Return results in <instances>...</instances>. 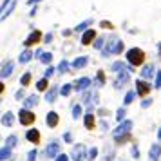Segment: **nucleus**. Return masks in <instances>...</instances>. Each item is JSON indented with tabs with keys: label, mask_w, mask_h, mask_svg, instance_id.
<instances>
[{
	"label": "nucleus",
	"mask_w": 161,
	"mask_h": 161,
	"mask_svg": "<svg viewBox=\"0 0 161 161\" xmlns=\"http://www.w3.org/2000/svg\"><path fill=\"white\" fill-rule=\"evenodd\" d=\"M98 114H102V116H107V114H109V110H107V109H100V110H98Z\"/></svg>",
	"instance_id": "obj_56"
},
{
	"label": "nucleus",
	"mask_w": 161,
	"mask_h": 161,
	"mask_svg": "<svg viewBox=\"0 0 161 161\" xmlns=\"http://www.w3.org/2000/svg\"><path fill=\"white\" fill-rule=\"evenodd\" d=\"M35 87H36V91L38 92H45L47 89L51 87V83H49V78H45V76H42L40 80L35 83Z\"/></svg>",
	"instance_id": "obj_27"
},
{
	"label": "nucleus",
	"mask_w": 161,
	"mask_h": 161,
	"mask_svg": "<svg viewBox=\"0 0 161 161\" xmlns=\"http://www.w3.org/2000/svg\"><path fill=\"white\" fill-rule=\"evenodd\" d=\"M24 98H25V87H20L15 92V100H16V102H22Z\"/></svg>",
	"instance_id": "obj_45"
},
{
	"label": "nucleus",
	"mask_w": 161,
	"mask_h": 161,
	"mask_svg": "<svg viewBox=\"0 0 161 161\" xmlns=\"http://www.w3.org/2000/svg\"><path fill=\"white\" fill-rule=\"evenodd\" d=\"M130 156L134 158V159H139V158H141V154H139V147L136 145V143H132L130 145Z\"/></svg>",
	"instance_id": "obj_43"
},
{
	"label": "nucleus",
	"mask_w": 161,
	"mask_h": 161,
	"mask_svg": "<svg viewBox=\"0 0 161 161\" xmlns=\"http://www.w3.org/2000/svg\"><path fill=\"white\" fill-rule=\"evenodd\" d=\"M60 152H62V143H60V139H51V141L45 145V150L42 152V156L49 158V159H54Z\"/></svg>",
	"instance_id": "obj_8"
},
{
	"label": "nucleus",
	"mask_w": 161,
	"mask_h": 161,
	"mask_svg": "<svg viewBox=\"0 0 161 161\" xmlns=\"http://www.w3.org/2000/svg\"><path fill=\"white\" fill-rule=\"evenodd\" d=\"M83 127H85V130H94L96 127H98L94 112H85L83 114Z\"/></svg>",
	"instance_id": "obj_20"
},
{
	"label": "nucleus",
	"mask_w": 161,
	"mask_h": 161,
	"mask_svg": "<svg viewBox=\"0 0 161 161\" xmlns=\"http://www.w3.org/2000/svg\"><path fill=\"white\" fill-rule=\"evenodd\" d=\"M16 119H18V123L22 125V127H33L35 121H36V114L33 112L31 109H20L18 110V114H16Z\"/></svg>",
	"instance_id": "obj_6"
},
{
	"label": "nucleus",
	"mask_w": 161,
	"mask_h": 161,
	"mask_svg": "<svg viewBox=\"0 0 161 161\" xmlns=\"http://www.w3.org/2000/svg\"><path fill=\"white\" fill-rule=\"evenodd\" d=\"M100 27H102V29H114V25H112L109 20H102V22H100Z\"/></svg>",
	"instance_id": "obj_50"
},
{
	"label": "nucleus",
	"mask_w": 161,
	"mask_h": 161,
	"mask_svg": "<svg viewBox=\"0 0 161 161\" xmlns=\"http://www.w3.org/2000/svg\"><path fill=\"white\" fill-rule=\"evenodd\" d=\"M105 42H107V36H105V35L96 36V40L92 42V49H94V51H102L103 47H105Z\"/></svg>",
	"instance_id": "obj_31"
},
{
	"label": "nucleus",
	"mask_w": 161,
	"mask_h": 161,
	"mask_svg": "<svg viewBox=\"0 0 161 161\" xmlns=\"http://www.w3.org/2000/svg\"><path fill=\"white\" fill-rule=\"evenodd\" d=\"M105 85H107V76L100 69V71H96V76H94V80H92V87L100 89V87H105Z\"/></svg>",
	"instance_id": "obj_23"
},
{
	"label": "nucleus",
	"mask_w": 161,
	"mask_h": 161,
	"mask_svg": "<svg viewBox=\"0 0 161 161\" xmlns=\"http://www.w3.org/2000/svg\"><path fill=\"white\" fill-rule=\"evenodd\" d=\"M158 58L161 60V42H159V44H158Z\"/></svg>",
	"instance_id": "obj_59"
},
{
	"label": "nucleus",
	"mask_w": 161,
	"mask_h": 161,
	"mask_svg": "<svg viewBox=\"0 0 161 161\" xmlns=\"http://www.w3.org/2000/svg\"><path fill=\"white\" fill-rule=\"evenodd\" d=\"M80 103L83 107H87V105H96L98 107V103H100V92H98V89L91 87L87 91H83L81 98H80Z\"/></svg>",
	"instance_id": "obj_4"
},
{
	"label": "nucleus",
	"mask_w": 161,
	"mask_h": 161,
	"mask_svg": "<svg viewBox=\"0 0 161 161\" xmlns=\"http://www.w3.org/2000/svg\"><path fill=\"white\" fill-rule=\"evenodd\" d=\"M45 125H47L49 129H56L60 125V114L56 110H49V112L45 114Z\"/></svg>",
	"instance_id": "obj_17"
},
{
	"label": "nucleus",
	"mask_w": 161,
	"mask_h": 161,
	"mask_svg": "<svg viewBox=\"0 0 161 161\" xmlns=\"http://www.w3.org/2000/svg\"><path fill=\"white\" fill-rule=\"evenodd\" d=\"M96 36H98L96 29L83 31V33H81V38H80V44H81V45H92V42L96 40Z\"/></svg>",
	"instance_id": "obj_19"
},
{
	"label": "nucleus",
	"mask_w": 161,
	"mask_h": 161,
	"mask_svg": "<svg viewBox=\"0 0 161 161\" xmlns=\"http://www.w3.org/2000/svg\"><path fill=\"white\" fill-rule=\"evenodd\" d=\"M62 141H64V143H67V145H73V141H74L73 132H71V130L64 132V136H62Z\"/></svg>",
	"instance_id": "obj_41"
},
{
	"label": "nucleus",
	"mask_w": 161,
	"mask_h": 161,
	"mask_svg": "<svg viewBox=\"0 0 161 161\" xmlns=\"http://www.w3.org/2000/svg\"><path fill=\"white\" fill-rule=\"evenodd\" d=\"M94 109H96V105H87L85 107V112H94Z\"/></svg>",
	"instance_id": "obj_55"
},
{
	"label": "nucleus",
	"mask_w": 161,
	"mask_h": 161,
	"mask_svg": "<svg viewBox=\"0 0 161 161\" xmlns=\"http://www.w3.org/2000/svg\"><path fill=\"white\" fill-rule=\"evenodd\" d=\"M36 13H38V6H35V8H31L29 16H36Z\"/></svg>",
	"instance_id": "obj_54"
},
{
	"label": "nucleus",
	"mask_w": 161,
	"mask_h": 161,
	"mask_svg": "<svg viewBox=\"0 0 161 161\" xmlns=\"http://www.w3.org/2000/svg\"><path fill=\"white\" fill-rule=\"evenodd\" d=\"M71 116H73V119L83 118V105L81 103H74L73 107H71Z\"/></svg>",
	"instance_id": "obj_28"
},
{
	"label": "nucleus",
	"mask_w": 161,
	"mask_h": 161,
	"mask_svg": "<svg viewBox=\"0 0 161 161\" xmlns=\"http://www.w3.org/2000/svg\"><path fill=\"white\" fill-rule=\"evenodd\" d=\"M98 159V147H89L87 161H96Z\"/></svg>",
	"instance_id": "obj_38"
},
{
	"label": "nucleus",
	"mask_w": 161,
	"mask_h": 161,
	"mask_svg": "<svg viewBox=\"0 0 161 161\" xmlns=\"http://www.w3.org/2000/svg\"><path fill=\"white\" fill-rule=\"evenodd\" d=\"M136 98H138V94H136V91H134V89H129V91L125 92V96H123V105H125V107H129V105H132V103L136 102Z\"/></svg>",
	"instance_id": "obj_26"
},
{
	"label": "nucleus",
	"mask_w": 161,
	"mask_h": 161,
	"mask_svg": "<svg viewBox=\"0 0 161 161\" xmlns=\"http://www.w3.org/2000/svg\"><path fill=\"white\" fill-rule=\"evenodd\" d=\"M15 8H16V0H13V2H11V4H9V8L6 9V11H4V15L0 16V22H4V20H6V18H8V16L11 15V13H13V11H15Z\"/></svg>",
	"instance_id": "obj_37"
},
{
	"label": "nucleus",
	"mask_w": 161,
	"mask_h": 161,
	"mask_svg": "<svg viewBox=\"0 0 161 161\" xmlns=\"http://www.w3.org/2000/svg\"><path fill=\"white\" fill-rule=\"evenodd\" d=\"M53 58H54V54H53L51 51H44L42 53V56L38 58V62L44 64V65L47 67V65H53Z\"/></svg>",
	"instance_id": "obj_29"
},
{
	"label": "nucleus",
	"mask_w": 161,
	"mask_h": 161,
	"mask_svg": "<svg viewBox=\"0 0 161 161\" xmlns=\"http://www.w3.org/2000/svg\"><path fill=\"white\" fill-rule=\"evenodd\" d=\"M114 118H116L118 123H119V121H123V119H127V107H125V105H121L119 109H116V114H114Z\"/></svg>",
	"instance_id": "obj_35"
},
{
	"label": "nucleus",
	"mask_w": 161,
	"mask_h": 161,
	"mask_svg": "<svg viewBox=\"0 0 161 161\" xmlns=\"http://www.w3.org/2000/svg\"><path fill=\"white\" fill-rule=\"evenodd\" d=\"M103 161H114V150H110L107 147V152H105V159Z\"/></svg>",
	"instance_id": "obj_49"
},
{
	"label": "nucleus",
	"mask_w": 161,
	"mask_h": 161,
	"mask_svg": "<svg viewBox=\"0 0 161 161\" xmlns=\"http://www.w3.org/2000/svg\"><path fill=\"white\" fill-rule=\"evenodd\" d=\"M42 53H44V49H42V47H38V49H36V51H35V58H40V56H42Z\"/></svg>",
	"instance_id": "obj_53"
},
{
	"label": "nucleus",
	"mask_w": 161,
	"mask_h": 161,
	"mask_svg": "<svg viewBox=\"0 0 161 161\" xmlns=\"http://www.w3.org/2000/svg\"><path fill=\"white\" fill-rule=\"evenodd\" d=\"M53 161H71V158H69V154L60 152V154H58V156H56V158H54Z\"/></svg>",
	"instance_id": "obj_47"
},
{
	"label": "nucleus",
	"mask_w": 161,
	"mask_h": 161,
	"mask_svg": "<svg viewBox=\"0 0 161 161\" xmlns=\"http://www.w3.org/2000/svg\"><path fill=\"white\" fill-rule=\"evenodd\" d=\"M15 121H18V119H16V114L13 110H6V112L0 116V123L4 125V127H8V129H11V127L15 125Z\"/></svg>",
	"instance_id": "obj_16"
},
{
	"label": "nucleus",
	"mask_w": 161,
	"mask_h": 161,
	"mask_svg": "<svg viewBox=\"0 0 161 161\" xmlns=\"http://www.w3.org/2000/svg\"><path fill=\"white\" fill-rule=\"evenodd\" d=\"M73 87H74V92H83V91H87V89L92 87V78H89V76H80V78H76L73 81Z\"/></svg>",
	"instance_id": "obj_11"
},
{
	"label": "nucleus",
	"mask_w": 161,
	"mask_h": 161,
	"mask_svg": "<svg viewBox=\"0 0 161 161\" xmlns=\"http://www.w3.org/2000/svg\"><path fill=\"white\" fill-rule=\"evenodd\" d=\"M148 161H161V143H152L148 148Z\"/></svg>",
	"instance_id": "obj_21"
},
{
	"label": "nucleus",
	"mask_w": 161,
	"mask_h": 161,
	"mask_svg": "<svg viewBox=\"0 0 161 161\" xmlns=\"http://www.w3.org/2000/svg\"><path fill=\"white\" fill-rule=\"evenodd\" d=\"M152 103H154V100L150 98V96H147V98H141V109H148V107H152Z\"/></svg>",
	"instance_id": "obj_42"
},
{
	"label": "nucleus",
	"mask_w": 161,
	"mask_h": 161,
	"mask_svg": "<svg viewBox=\"0 0 161 161\" xmlns=\"http://www.w3.org/2000/svg\"><path fill=\"white\" fill-rule=\"evenodd\" d=\"M154 89L156 91H161V69H158L156 71V76H154Z\"/></svg>",
	"instance_id": "obj_39"
},
{
	"label": "nucleus",
	"mask_w": 161,
	"mask_h": 161,
	"mask_svg": "<svg viewBox=\"0 0 161 161\" xmlns=\"http://www.w3.org/2000/svg\"><path fill=\"white\" fill-rule=\"evenodd\" d=\"M11 2H13V0H4V2L0 4V16L4 15V11H6V9L9 8V4H11Z\"/></svg>",
	"instance_id": "obj_48"
},
{
	"label": "nucleus",
	"mask_w": 161,
	"mask_h": 161,
	"mask_svg": "<svg viewBox=\"0 0 161 161\" xmlns=\"http://www.w3.org/2000/svg\"><path fill=\"white\" fill-rule=\"evenodd\" d=\"M130 71H121V73H118L116 76H114V80H112V85H114V89L116 91H121V89H125L127 85H129V81H130Z\"/></svg>",
	"instance_id": "obj_9"
},
{
	"label": "nucleus",
	"mask_w": 161,
	"mask_h": 161,
	"mask_svg": "<svg viewBox=\"0 0 161 161\" xmlns=\"http://www.w3.org/2000/svg\"><path fill=\"white\" fill-rule=\"evenodd\" d=\"M13 71H15V62H13V60H6V62L0 65V80L11 78Z\"/></svg>",
	"instance_id": "obj_14"
},
{
	"label": "nucleus",
	"mask_w": 161,
	"mask_h": 161,
	"mask_svg": "<svg viewBox=\"0 0 161 161\" xmlns=\"http://www.w3.org/2000/svg\"><path fill=\"white\" fill-rule=\"evenodd\" d=\"M4 91H6V85H4V81L0 80V94H4Z\"/></svg>",
	"instance_id": "obj_57"
},
{
	"label": "nucleus",
	"mask_w": 161,
	"mask_h": 161,
	"mask_svg": "<svg viewBox=\"0 0 161 161\" xmlns=\"http://www.w3.org/2000/svg\"><path fill=\"white\" fill-rule=\"evenodd\" d=\"M91 25H92V18H87V20H83V22L78 24L73 31H76V33H83V31H87Z\"/></svg>",
	"instance_id": "obj_33"
},
{
	"label": "nucleus",
	"mask_w": 161,
	"mask_h": 161,
	"mask_svg": "<svg viewBox=\"0 0 161 161\" xmlns=\"http://www.w3.org/2000/svg\"><path fill=\"white\" fill-rule=\"evenodd\" d=\"M121 53H125V42L116 35H110V36H107L105 47L100 51V54H102V58H110V56H118Z\"/></svg>",
	"instance_id": "obj_2"
},
{
	"label": "nucleus",
	"mask_w": 161,
	"mask_h": 161,
	"mask_svg": "<svg viewBox=\"0 0 161 161\" xmlns=\"http://www.w3.org/2000/svg\"><path fill=\"white\" fill-rule=\"evenodd\" d=\"M53 38H54V35H53V33H45V35H44V40H42V44H51Z\"/></svg>",
	"instance_id": "obj_51"
},
{
	"label": "nucleus",
	"mask_w": 161,
	"mask_h": 161,
	"mask_svg": "<svg viewBox=\"0 0 161 161\" xmlns=\"http://www.w3.org/2000/svg\"><path fill=\"white\" fill-rule=\"evenodd\" d=\"M42 0H27V6H31V8H35V6H38Z\"/></svg>",
	"instance_id": "obj_52"
},
{
	"label": "nucleus",
	"mask_w": 161,
	"mask_h": 161,
	"mask_svg": "<svg viewBox=\"0 0 161 161\" xmlns=\"http://www.w3.org/2000/svg\"><path fill=\"white\" fill-rule=\"evenodd\" d=\"M87 154L89 147L85 143H74L69 152V158H71V161H87Z\"/></svg>",
	"instance_id": "obj_5"
},
{
	"label": "nucleus",
	"mask_w": 161,
	"mask_h": 161,
	"mask_svg": "<svg viewBox=\"0 0 161 161\" xmlns=\"http://www.w3.org/2000/svg\"><path fill=\"white\" fill-rule=\"evenodd\" d=\"M89 62H91V56H87V54H83V56H76V58L71 62V67L73 69H85V67L89 65Z\"/></svg>",
	"instance_id": "obj_22"
},
{
	"label": "nucleus",
	"mask_w": 161,
	"mask_h": 161,
	"mask_svg": "<svg viewBox=\"0 0 161 161\" xmlns=\"http://www.w3.org/2000/svg\"><path fill=\"white\" fill-rule=\"evenodd\" d=\"M73 92H74L73 83H64V85H60V96H62V98H69Z\"/></svg>",
	"instance_id": "obj_30"
},
{
	"label": "nucleus",
	"mask_w": 161,
	"mask_h": 161,
	"mask_svg": "<svg viewBox=\"0 0 161 161\" xmlns=\"http://www.w3.org/2000/svg\"><path fill=\"white\" fill-rule=\"evenodd\" d=\"M40 105V96L38 94H29V96H25L22 100V107L24 109H35V107H38Z\"/></svg>",
	"instance_id": "obj_18"
},
{
	"label": "nucleus",
	"mask_w": 161,
	"mask_h": 161,
	"mask_svg": "<svg viewBox=\"0 0 161 161\" xmlns=\"http://www.w3.org/2000/svg\"><path fill=\"white\" fill-rule=\"evenodd\" d=\"M74 31L73 29H69V31H64V36H71V35H73Z\"/></svg>",
	"instance_id": "obj_58"
},
{
	"label": "nucleus",
	"mask_w": 161,
	"mask_h": 161,
	"mask_svg": "<svg viewBox=\"0 0 161 161\" xmlns=\"http://www.w3.org/2000/svg\"><path fill=\"white\" fill-rule=\"evenodd\" d=\"M145 58L147 54L141 47H130V49L125 51V62L132 67H141L145 64Z\"/></svg>",
	"instance_id": "obj_3"
},
{
	"label": "nucleus",
	"mask_w": 161,
	"mask_h": 161,
	"mask_svg": "<svg viewBox=\"0 0 161 161\" xmlns=\"http://www.w3.org/2000/svg\"><path fill=\"white\" fill-rule=\"evenodd\" d=\"M152 89H154L152 83L147 81V80H143V78H138V80L134 81V91H136L138 98H147V96H150Z\"/></svg>",
	"instance_id": "obj_7"
},
{
	"label": "nucleus",
	"mask_w": 161,
	"mask_h": 161,
	"mask_svg": "<svg viewBox=\"0 0 161 161\" xmlns=\"http://www.w3.org/2000/svg\"><path fill=\"white\" fill-rule=\"evenodd\" d=\"M132 129H134V121L132 119H123L112 129V139L118 147H123L127 145L129 141L132 139Z\"/></svg>",
	"instance_id": "obj_1"
},
{
	"label": "nucleus",
	"mask_w": 161,
	"mask_h": 161,
	"mask_svg": "<svg viewBox=\"0 0 161 161\" xmlns=\"http://www.w3.org/2000/svg\"><path fill=\"white\" fill-rule=\"evenodd\" d=\"M31 80H33V74L27 71V73H24L22 76H20V85H22V87H29Z\"/></svg>",
	"instance_id": "obj_36"
},
{
	"label": "nucleus",
	"mask_w": 161,
	"mask_h": 161,
	"mask_svg": "<svg viewBox=\"0 0 161 161\" xmlns=\"http://www.w3.org/2000/svg\"><path fill=\"white\" fill-rule=\"evenodd\" d=\"M33 58H35V51H31V49H27V47H25V49L18 54V64L25 65V64H29Z\"/></svg>",
	"instance_id": "obj_24"
},
{
	"label": "nucleus",
	"mask_w": 161,
	"mask_h": 161,
	"mask_svg": "<svg viewBox=\"0 0 161 161\" xmlns=\"http://www.w3.org/2000/svg\"><path fill=\"white\" fill-rule=\"evenodd\" d=\"M15 156H13V148L9 147H0V161H13Z\"/></svg>",
	"instance_id": "obj_25"
},
{
	"label": "nucleus",
	"mask_w": 161,
	"mask_h": 161,
	"mask_svg": "<svg viewBox=\"0 0 161 161\" xmlns=\"http://www.w3.org/2000/svg\"><path fill=\"white\" fill-rule=\"evenodd\" d=\"M98 129H100L102 132L109 130V123H107V119H100V121H98Z\"/></svg>",
	"instance_id": "obj_46"
},
{
	"label": "nucleus",
	"mask_w": 161,
	"mask_h": 161,
	"mask_svg": "<svg viewBox=\"0 0 161 161\" xmlns=\"http://www.w3.org/2000/svg\"><path fill=\"white\" fill-rule=\"evenodd\" d=\"M42 40H44V33H42L40 29H33L29 35H27V38L24 40V47L31 49L33 45H38L40 42H42Z\"/></svg>",
	"instance_id": "obj_10"
},
{
	"label": "nucleus",
	"mask_w": 161,
	"mask_h": 161,
	"mask_svg": "<svg viewBox=\"0 0 161 161\" xmlns=\"http://www.w3.org/2000/svg\"><path fill=\"white\" fill-rule=\"evenodd\" d=\"M156 65H154L152 62H148V64H143L141 65V69H139V78H143V80L150 81L154 80V76H156Z\"/></svg>",
	"instance_id": "obj_12"
},
{
	"label": "nucleus",
	"mask_w": 161,
	"mask_h": 161,
	"mask_svg": "<svg viewBox=\"0 0 161 161\" xmlns=\"http://www.w3.org/2000/svg\"><path fill=\"white\" fill-rule=\"evenodd\" d=\"M158 141H159V143H161V127H159V129H158Z\"/></svg>",
	"instance_id": "obj_60"
},
{
	"label": "nucleus",
	"mask_w": 161,
	"mask_h": 161,
	"mask_svg": "<svg viewBox=\"0 0 161 161\" xmlns=\"http://www.w3.org/2000/svg\"><path fill=\"white\" fill-rule=\"evenodd\" d=\"M25 161H38V148H31L25 154Z\"/></svg>",
	"instance_id": "obj_40"
},
{
	"label": "nucleus",
	"mask_w": 161,
	"mask_h": 161,
	"mask_svg": "<svg viewBox=\"0 0 161 161\" xmlns=\"http://www.w3.org/2000/svg\"><path fill=\"white\" fill-rule=\"evenodd\" d=\"M58 98H60V85H56V83H54V85H51V87L44 92V102L49 103V105H53V103L56 102Z\"/></svg>",
	"instance_id": "obj_13"
},
{
	"label": "nucleus",
	"mask_w": 161,
	"mask_h": 161,
	"mask_svg": "<svg viewBox=\"0 0 161 161\" xmlns=\"http://www.w3.org/2000/svg\"><path fill=\"white\" fill-rule=\"evenodd\" d=\"M40 139H42L40 129L29 127V130H25V141H29L31 145H40Z\"/></svg>",
	"instance_id": "obj_15"
},
{
	"label": "nucleus",
	"mask_w": 161,
	"mask_h": 161,
	"mask_svg": "<svg viewBox=\"0 0 161 161\" xmlns=\"http://www.w3.org/2000/svg\"><path fill=\"white\" fill-rule=\"evenodd\" d=\"M69 69H71V64H69V60H60V64L56 65V73L58 74H67L69 73Z\"/></svg>",
	"instance_id": "obj_32"
},
{
	"label": "nucleus",
	"mask_w": 161,
	"mask_h": 161,
	"mask_svg": "<svg viewBox=\"0 0 161 161\" xmlns=\"http://www.w3.org/2000/svg\"><path fill=\"white\" fill-rule=\"evenodd\" d=\"M4 145L9 147V148H15L18 145V136L16 134H9L8 138H6V141H4Z\"/></svg>",
	"instance_id": "obj_34"
},
{
	"label": "nucleus",
	"mask_w": 161,
	"mask_h": 161,
	"mask_svg": "<svg viewBox=\"0 0 161 161\" xmlns=\"http://www.w3.org/2000/svg\"><path fill=\"white\" fill-rule=\"evenodd\" d=\"M54 73H56V67H54V65H47V67H45V73H44V76H45V78H49V80H51L53 76H54Z\"/></svg>",
	"instance_id": "obj_44"
}]
</instances>
